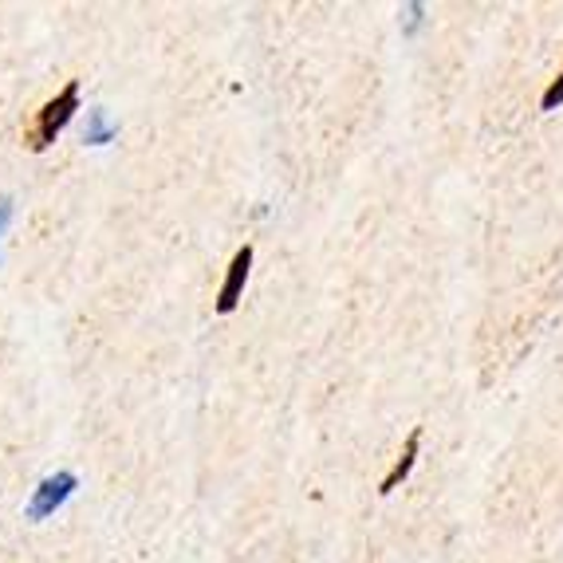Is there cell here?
<instances>
[{
    "label": "cell",
    "instance_id": "6da1fadb",
    "mask_svg": "<svg viewBox=\"0 0 563 563\" xmlns=\"http://www.w3.org/2000/svg\"><path fill=\"white\" fill-rule=\"evenodd\" d=\"M79 111V84L71 79V84L64 87L59 95H52L44 107L36 111V119H32L29 134H24V142H29V151H47L52 142H56V134L64 131L67 122L76 119Z\"/></svg>",
    "mask_w": 563,
    "mask_h": 563
},
{
    "label": "cell",
    "instance_id": "7a4b0ae2",
    "mask_svg": "<svg viewBox=\"0 0 563 563\" xmlns=\"http://www.w3.org/2000/svg\"><path fill=\"white\" fill-rule=\"evenodd\" d=\"M76 493V473H56V477L40 481V488L32 493V505H29V520H44L52 517L67 497Z\"/></svg>",
    "mask_w": 563,
    "mask_h": 563
},
{
    "label": "cell",
    "instance_id": "3957f363",
    "mask_svg": "<svg viewBox=\"0 0 563 563\" xmlns=\"http://www.w3.org/2000/svg\"><path fill=\"white\" fill-rule=\"evenodd\" d=\"M249 268H253V249L244 244V249H236V253H233L225 280H221V291H217V311H221V316H229V311L241 303V291H244V280H249Z\"/></svg>",
    "mask_w": 563,
    "mask_h": 563
},
{
    "label": "cell",
    "instance_id": "277c9868",
    "mask_svg": "<svg viewBox=\"0 0 563 563\" xmlns=\"http://www.w3.org/2000/svg\"><path fill=\"white\" fill-rule=\"evenodd\" d=\"M418 445H422V430H413L410 438H406L402 453H398V461L390 465V473L383 477V485H378V493H395L398 485H402L406 477H410L413 461H418Z\"/></svg>",
    "mask_w": 563,
    "mask_h": 563
},
{
    "label": "cell",
    "instance_id": "5b68a950",
    "mask_svg": "<svg viewBox=\"0 0 563 563\" xmlns=\"http://www.w3.org/2000/svg\"><path fill=\"white\" fill-rule=\"evenodd\" d=\"M114 126L111 114L107 111H91V119H87V131H84V142H91V146H107V142L114 139Z\"/></svg>",
    "mask_w": 563,
    "mask_h": 563
},
{
    "label": "cell",
    "instance_id": "8992f818",
    "mask_svg": "<svg viewBox=\"0 0 563 563\" xmlns=\"http://www.w3.org/2000/svg\"><path fill=\"white\" fill-rule=\"evenodd\" d=\"M540 107H544V111H555V107H563V67H560V76L548 84V91L540 95Z\"/></svg>",
    "mask_w": 563,
    "mask_h": 563
},
{
    "label": "cell",
    "instance_id": "52a82bcc",
    "mask_svg": "<svg viewBox=\"0 0 563 563\" xmlns=\"http://www.w3.org/2000/svg\"><path fill=\"white\" fill-rule=\"evenodd\" d=\"M422 12H426L422 4H406V9H402V16H406L402 29L406 32H418V24H422Z\"/></svg>",
    "mask_w": 563,
    "mask_h": 563
},
{
    "label": "cell",
    "instance_id": "ba28073f",
    "mask_svg": "<svg viewBox=\"0 0 563 563\" xmlns=\"http://www.w3.org/2000/svg\"><path fill=\"white\" fill-rule=\"evenodd\" d=\"M9 217H12V201L0 198V233H4V225H9Z\"/></svg>",
    "mask_w": 563,
    "mask_h": 563
}]
</instances>
